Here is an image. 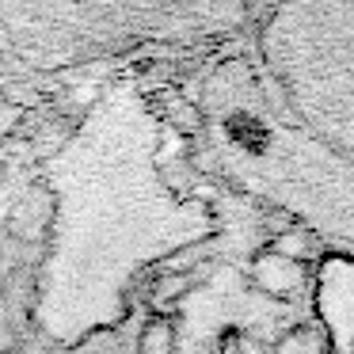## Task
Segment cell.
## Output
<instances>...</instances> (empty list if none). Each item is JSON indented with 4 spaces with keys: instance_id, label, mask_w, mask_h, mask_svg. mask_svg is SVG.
Wrapping results in <instances>:
<instances>
[{
    "instance_id": "1",
    "label": "cell",
    "mask_w": 354,
    "mask_h": 354,
    "mask_svg": "<svg viewBox=\"0 0 354 354\" xmlns=\"http://www.w3.org/2000/svg\"><path fill=\"white\" fill-rule=\"evenodd\" d=\"M160 122L133 92H111L46 160L54 191L50 252L35 320L42 335L77 346L126 316V297L153 263L206 244L217 214L202 194H179L156 164Z\"/></svg>"
},
{
    "instance_id": "2",
    "label": "cell",
    "mask_w": 354,
    "mask_h": 354,
    "mask_svg": "<svg viewBox=\"0 0 354 354\" xmlns=\"http://www.w3.org/2000/svg\"><path fill=\"white\" fill-rule=\"evenodd\" d=\"M252 0H0V54L27 73H69L149 50L232 39Z\"/></svg>"
},
{
    "instance_id": "3",
    "label": "cell",
    "mask_w": 354,
    "mask_h": 354,
    "mask_svg": "<svg viewBox=\"0 0 354 354\" xmlns=\"http://www.w3.org/2000/svg\"><path fill=\"white\" fill-rule=\"evenodd\" d=\"M259 57L293 122L354 168V0H274Z\"/></svg>"
},
{
    "instance_id": "4",
    "label": "cell",
    "mask_w": 354,
    "mask_h": 354,
    "mask_svg": "<svg viewBox=\"0 0 354 354\" xmlns=\"http://www.w3.org/2000/svg\"><path fill=\"white\" fill-rule=\"evenodd\" d=\"M313 313L331 354H354V255L324 252L316 259Z\"/></svg>"
},
{
    "instance_id": "5",
    "label": "cell",
    "mask_w": 354,
    "mask_h": 354,
    "mask_svg": "<svg viewBox=\"0 0 354 354\" xmlns=\"http://www.w3.org/2000/svg\"><path fill=\"white\" fill-rule=\"evenodd\" d=\"M248 278H252L255 290L270 293V297H293V293H301L308 286V263H297L267 244L255 252Z\"/></svg>"
},
{
    "instance_id": "6",
    "label": "cell",
    "mask_w": 354,
    "mask_h": 354,
    "mask_svg": "<svg viewBox=\"0 0 354 354\" xmlns=\"http://www.w3.org/2000/svg\"><path fill=\"white\" fill-rule=\"evenodd\" d=\"M176 339H179L176 324H171L168 316H149L141 335H138L133 354H176Z\"/></svg>"
},
{
    "instance_id": "7",
    "label": "cell",
    "mask_w": 354,
    "mask_h": 354,
    "mask_svg": "<svg viewBox=\"0 0 354 354\" xmlns=\"http://www.w3.org/2000/svg\"><path fill=\"white\" fill-rule=\"evenodd\" d=\"M274 354H331V346L316 324H297L274 343Z\"/></svg>"
},
{
    "instance_id": "8",
    "label": "cell",
    "mask_w": 354,
    "mask_h": 354,
    "mask_svg": "<svg viewBox=\"0 0 354 354\" xmlns=\"http://www.w3.org/2000/svg\"><path fill=\"white\" fill-rule=\"evenodd\" d=\"M225 354H236V346H229V351H225Z\"/></svg>"
}]
</instances>
